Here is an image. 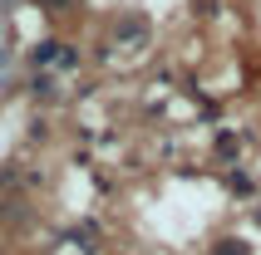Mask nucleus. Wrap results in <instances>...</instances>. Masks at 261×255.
Listing matches in <instances>:
<instances>
[{
  "label": "nucleus",
  "instance_id": "1",
  "mask_svg": "<svg viewBox=\"0 0 261 255\" xmlns=\"http://www.w3.org/2000/svg\"><path fill=\"white\" fill-rule=\"evenodd\" d=\"M59 54H64V40H40L30 49V64L35 69H49V64H59Z\"/></svg>",
  "mask_w": 261,
  "mask_h": 255
},
{
  "label": "nucleus",
  "instance_id": "2",
  "mask_svg": "<svg viewBox=\"0 0 261 255\" xmlns=\"http://www.w3.org/2000/svg\"><path fill=\"white\" fill-rule=\"evenodd\" d=\"M143 35H148L143 15H123V20H118V40H123V44H143Z\"/></svg>",
  "mask_w": 261,
  "mask_h": 255
},
{
  "label": "nucleus",
  "instance_id": "3",
  "mask_svg": "<svg viewBox=\"0 0 261 255\" xmlns=\"http://www.w3.org/2000/svg\"><path fill=\"white\" fill-rule=\"evenodd\" d=\"M207 255H251V245L242 241V236H217Z\"/></svg>",
  "mask_w": 261,
  "mask_h": 255
},
{
  "label": "nucleus",
  "instance_id": "4",
  "mask_svg": "<svg viewBox=\"0 0 261 255\" xmlns=\"http://www.w3.org/2000/svg\"><path fill=\"white\" fill-rule=\"evenodd\" d=\"M237 147H242L237 133H217V157H237Z\"/></svg>",
  "mask_w": 261,
  "mask_h": 255
},
{
  "label": "nucleus",
  "instance_id": "5",
  "mask_svg": "<svg viewBox=\"0 0 261 255\" xmlns=\"http://www.w3.org/2000/svg\"><path fill=\"white\" fill-rule=\"evenodd\" d=\"M44 15H64V10H74V0H35Z\"/></svg>",
  "mask_w": 261,
  "mask_h": 255
},
{
  "label": "nucleus",
  "instance_id": "6",
  "mask_svg": "<svg viewBox=\"0 0 261 255\" xmlns=\"http://www.w3.org/2000/svg\"><path fill=\"white\" fill-rule=\"evenodd\" d=\"M232 192H242V197L251 192V177H247V172H232Z\"/></svg>",
  "mask_w": 261,
  "mask_h": 255
},
{
  "label": "nucleus",
  "instance_id": "7",
  "mask_svg": "<svg viewBox=\"0 0 261 255\" xmlns=\"http://www.w3.org/2000/svg\"><path fill=\"white\" fill-rule=\"evenodd\" d=\"M59 64H64V69H74V64H79V49H74V44H64V54H59Z\"/></svg>",
  "mask_w": 261,
  "mask_h": 255
},
{
  "label": "nucleus",
  "instance_id": "8",
  "mask_svg": "<svg viewBox=\"0 0 261 255\" xmlns=\"http://www.w3.org/2000/svg\"><path fill=\"white\" fill-rule=\"evenodd\" d=\"M256 226H261V206H256Z\"/></svg>",
  "mask_w": 261,
  "mask_h": 255
}]
</instances>
